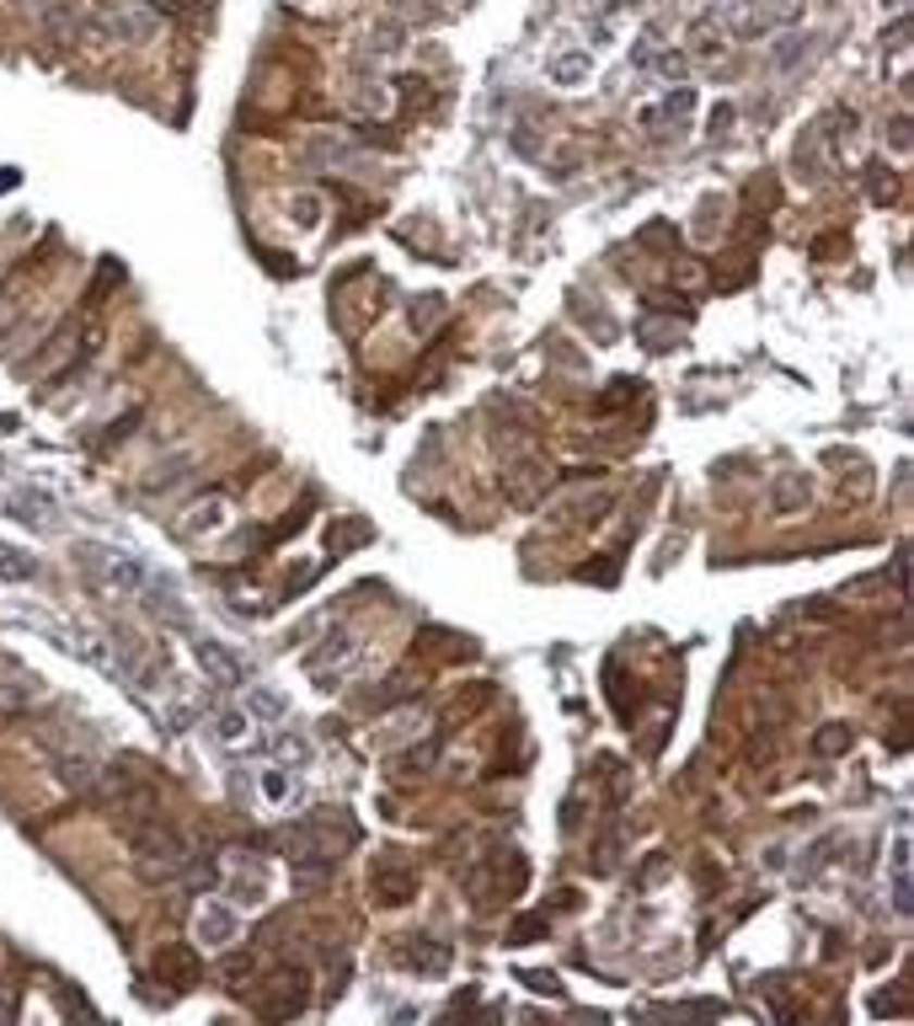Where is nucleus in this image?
<instances>
[{"label": "nucleus", "mask_w": 914, "mask_h": 1026, "mask_svg": "<svg viewBox=\"0 0 914 1026\" xmlns=\"http://www.w3.org/2000/svg\"><path fill=\"white\" fill-rule=\"evenodd\" d=\"M230 930H236V919H230V909H220V903H209V909H203V919H198V936H203V941H230Z\"/></svg>", "instance_id": "9b49d317"}, {"label": "nucleus", "mask_w": 914, "mask_h": 1026, "mask_svg": "<svg viewBox=\"0 0 914 1026\" xmlns=\"http://www.w3.org/2000/svg\"><path fill=\"white\" fill-rule=\"evenodd\" d=\"M225 513H230V503H225L220 492H209V498H198L193 509H188L183 529H188V535H214V529L225 524Z\"/></svg>", "instance_id": "6e6552de"}, {"label": "nucleus", "mask_w": 914, "mask_h": 1026, "mask_svg": "<svg viewBox=\"0 0 914 1026\" xmlns=\"http://www.w3.org/2000/svg\"><path fill=\"white\" fill-rule=\"evenodd\" d=\"M850 743H855V733H850L846 722H829V727L813 738V749H818V754H846Z\"/></svg>", "instance_id": "4468645a"}, {"label": "nucleus", "mask_w": 914, "mask_h": 1026, "mask_svg": "<svg viewBox=\"0 0 914 1026\" xmlns=\"http://www.w3.org/2000/svg\"><path fill=\"white\" fill-rule=\"evenodd\" d=\"M54 765H60V780H65V786H86V780L97 775V765L80 760V754H54Z\"/></svg>", "instance_id": "2eb2a0df"}, {"label": "nucleus", "mask_w": 914, "mask_h": 1026, "mask_svg": "<svg viewBox=\"0 0 914 1026\" xmlns=\"http://www.w3.org/2000/svg\"><path fill=\"white\" fill-rule=\"evenodd\" d=\"M882 5H888V11H899V5H904V0H882Z\"/></svg>", "instance_id": "5701e85b"}, {"label": "nucleus", "mask_w": 914, "mask_h": 1026, "mask_svg": "<svg viewBox=\"0 0 914 1026\" xmlns=\"http://www.w3.org/2000/svg\"><path fill=\"white\" fill-rule=\"evenodd\" d=\"M134 861L150 872V877H166V872H183L188 866V839L166 824H139L134 829Z\"/></svg>", "instance_id": "f03ea898"}, {"label": "nucleus", "mask_w": 914, "mask_h": 1026, "mask_svg": "<svg viewBox=\"0 0 914 1026\" xmlns=\"http://www.w3.org/2000/svg\"><path fill=\"white\" fill-rule=\"evenodd\" d=\"M588 75H593L588 49H567V54H556V60H551V80H556V86H584Z\"/></svg>", "instance_id": "9d476101"}, {"label": "nucleus", "mask_w": 914, "mask_h": 1026, "mask_svg": "<svg viewBox=\"0 0 914 1026\" xmlns=\"http://www.w3.org/2000/svg\"><path fill=\"white\" fill-rule=\"evenodd\" d=\"M412 893H417V866L386 855V861L375 866V898H380V903H412Z\"/></svg>", "instance_id": "20e7f679"}, {"label": "nucleus", "mask_w": 914, "mask_h": 1026, "mask_svg": "<svg viewBox=\"0 0 914 1026\" xmlns=\"http://www.w3.org/2000/svg\"><path fill=\"white\" fill-rule=\"evenodd\" d=\"M893 192H899L893 188V172H888V166H872V198H877V203H893Z\"/></svg>", "instance_id": "f3484780"}, {"label": "nucleus", "mask_w": 914, "mask_h": 1026, "mask_svg": "<svg viewBox=\"0 0 914 1026\" xmlns=\"http://www.w3.org/2000/svg\"><path fill=\"white\" fill-rule=\"evenodd\" d=\"M807 503H813V476H807V471H791L781 487H776V513L791 518V513H802Z\"/></svg>", "instance_id": "1a4fd4ad"}, {"label": "nucleus", "mask_w": 914, "mask_h": 1026, "mask_svg": "<svg viewBox=\"0 0 914 1026\" xmlns=\"http://www.w3.org/2000/svg\"><path fill=\"white\" fill-rule=\"evenodd\" d=\"M247 733H252V727H247V711L225 705V711H220V738H225V743H247Z\"/></svg>", "instance_id": "dca6fc26"}, {"label": "nucleus", "mask_w": 914, "mask_h": 1026, "mask_svg": "<svg viewBox=\"0 0 914 1026\" xmlns=\"http://www.w3.org/2000/svg\"><path fill=\"white\" fill-rule=\"evenodd\" d=\"M262 791H267V797H284V791H289V780H284L278 770H267V775H262Z\"/></svg>", "instance_id": "412c9836"}, {"label": "nucleus", "mask_w": 914, "mask_h": 1026, "mask_svg": "<svg viewBox=\"0 0 914 1026\" xmlns=\"http://www.w3.org/2000/svg\"><path fill=\"white\" fill-rule=\"evenodd\" d=\"M348 658H353V637H348V631H331V637L305 658V668H311L316 679H337V668H342Z\"/></svg>", "instance_id": "39448f33"}, {"label": "nucleus", "mask_w": 914, "mask_h": 1026, "mask_svg": "<svg viewBox=\"0 0 914 1026\" xmlns=\"http://www.w3.org/2000/svg\"><path fill=\"white\" fill-rule=\"evenodd\" d=\"M22 551H0V573H11V577H33V562H16Z\"/></svg>", "instance_id": "aec40b11"}, {"label": "nucleus", "mask_w": 914, "mask_h": 1026, "mask_svg": "<svg viewBox=\"0 0 914 1026\" xmlns=\"http://www.w3.org/2000/svg\"><path fill=\"white\" fill-rule=\"evenodd\" d=\"M434 316H445V305H439V300H417V305H412V326H417V331H428V326H434Z\"/></svg>", "instance_id": "a211bd4d"}, {"label": "nucleus", "mask_w": 914, "mask_h": 1026, "mask_svg": "<svg viewBox=\"0 0 914 1026\" xmlns=\"http://www.w3.org/2000/svg\"><path fill=\"white\" fill-rule=\"evenodd\" d=\"M396 962H401V967H417V973H445V967H450V947H439V941H428V936H412Z\"/></svg>", "instance_id": "0eeeda50"}, {"label": "nucleus", "mask_w": 914, "mask_h": 1026, "mask_svg": "<svg viewBox=\"0 0 914 1026\" xmlns=\"http://www.w3.org/2000/svg\"><path fill=\"white\" fill-rule=\"evenodd\" d=\"M75 556H80L86 588H97L102 599H134V593L150 583L145 562L129 556V551H118V546H80Z\"/></svg>", "instance_id": "f257e3e1"}, {"label": "nucleus", "mask_w": 914, "mask_h": 1026, "mask_svg": "<svg viewBox=\"0 0 914 1026\" xmlns=\"http://www.w3.org/2000/svg\"><path fill=\"white\" fill-rule=\"evenodd\" d=\"M648 64H653L658 75H668V80H679V75H685V54H653Z\"/></svg>", "instance_id": "6ab92c4d"}, {"label": "nucleus", "mask_w": 914, "mask_h": 1026, "mask_svg": "<svg viewBox=\"0 0 914 1026\" xmlns=\"http://www.w3.org/2000/svg\"><path fill=\"white\" fill-rule=\"evenodd\" d=\"M155 973H161L172 989H193V984H198V958L188 952V947H161Z\"/></svg>", "instance_id": "423d86ee"}, {"label": "nucleus", "mask_w": 914, "mask_h": 1026, "mask_svg": "<svg viewBox=\"0 0 914 1026\" xmlns=\"http://www.w3.org/2000/svg\"><path fill=\"white\" fill-rule=\"evenodd\" d=\"M888 145H893V150H904V145H910V124H904V118L888 128Z\"/></svg>", "instance_id": "4be33fe9"}, {"label": "nucleus", "mask_w": 914, "mask_h": 1026, "mask_svg": "<svg viewBox=\"0 0 914 1026\" xmlns=\"http://www.w3.org/2000/svg\"><path fill=\"white\" fill-rule=\"evenodd\" d=\"M679 337H685V321H653V316L642 321V342L648 348H674Z\"/></svg>", "instance_id": "ddd939ff"}, {"label": "nucleus", "mask_w": 914, "mask_h": 1026, "mask_svg": "<svg viewBox=\"0 0 914 1026\" xmlns=\"http://www.w3.org/2000/svg\"><path fill=\"white\" fill-rule=\"evenodd\" d=\"M193 658L203 663V674H209L214 685H247V663H241L230 647H220L214 637H193Z\"/></svg>", "instance_id": "7ed1b4c3"}, {"label": "nucleus", "mask_w": 914, "mask_h": 1026, "mask_svg": "<svg viewBox=\"0 0 914 1026\" xmlns=\"http://www.w3.org/2000/svg\"><path fill=\"white\" fill-rule=\"evenodd\" d=\"M807 49H813V38H807V33H786L781 43L771 49V64H776V70H791V64L802 60Z\"/></svg>", "instance_id": "f8f14e48"}]
</instances>
